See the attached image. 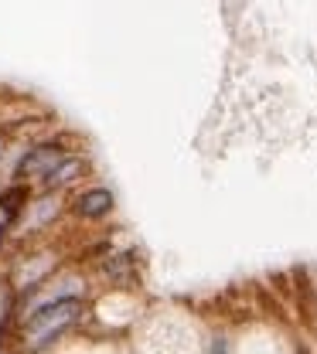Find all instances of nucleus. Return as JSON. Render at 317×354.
<instances>
[{
    "label": "nucleus",
    "instance_id": "1",
    "mask_svg": "<svg viewBox=\"0 0 317 354\" xmlns=\"http://www.w3.org/2000/svg\"><path fill=\"white\" fill-rule=\"evenodd\" d=\"M86 313L82 300H65V304H55L45 307L38 313H31L28 320H21V344L24 351H45L48 344H55L65 330H72Z\"/></svg>",
    "mask_w": 317,
    "mask_h": 354
},
{
    "label": "nucleus",
    "instance_id": "2",
    "mask_svg": "<svg viewBox=\"0 0 317 354\" xmlns=\"http://www.w3.org/2000/svg\"><path fill=\"white\" fill-rule=\"evenodd\" d=\"M69 157H72V153H69L65 143L45 140V143L31 147V150L21 157V164H17V180H48Z\"/></svg>",
    "mask_w": 317,
    "mask_h": 354
},
{
    "label": "nucleus",
    "instance_id": "3",
    "mask_svg": "<svg viewBox=\"0 0 317 354\" xmlns=\"http://www.w3.org/2000/svg\"><path fill=\"white\" fill-rule=\"evenodd\" d=\"M113 205H116V198H113L109 187H86L82 194H75L72 212H75L82 221H99L113 212Z\"/></svg>",
    "mask_w": 317,
    "mask_h": 354
},
{
    "label": "nucleus",
    "instance_id": "4",
    "mask_svg": "<svg viewBox=\"0 0 317 354\" xmlns=\"http://www.w3.org/2000/svg\"><path fill=\"white\" fill-rule=\"evenodd\" d=\"M24 205H28V191H24L21 184H14V187H3V191H0V249H3L7 235L14 232V221L21 218Z\"/></svg>",
    "mask_w": 317,
    "mask_h": 354
},
{
    "label": "nucleus",
    "instance_id": "5",
    "mask_svg": "<svg viewBox=\"0 0 317 354\" xmlns=\"http://www.w3.org/2000/svg\"><path fill=\"white\" fill-rule=\"evenodd\" d=\"M82 171H86V164H82L79 157H69V160H65V164H62L55 174L48 177V180H42V184H45V191H58V187L72 184L75 177H82Z\"/></svg>",
    "mask_w": 317,
    "mask_h": 354
},
{
    "label": "nucleus",
    "instance_id": "6",
    "mask_svg": "<svg viewBox=\"0 0 317 354\" xmlns=\"http://www.w3.org/2000/svg\"><path fill=\"white\" fill-rule=\"evenodd\" d=\"M0 160H3V136H0Z\"/></svg>",
    "mask_w": 317,
    "mask_h": 354
}]
</instances>
